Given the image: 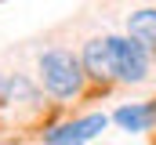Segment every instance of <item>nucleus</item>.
<instances>
[{"label": "nucleus", "mask_w": 156, "mask_h": 145, "mask_svg": "<svg viewBox=\"0 0 156 145\" xmlns=\"http://www.w3.org/2000/svg\"><path fill=\"white\" fill-rule=\"evenodd\" d=\"M37 72H40V87L51 98H58V102L80 98V91L87 83V69H83L80 55H73L69 47H47V51H40Z\"/></svg>", "instance_id": "f257e3e1"}, {"label": "nucleus", "mask_w": 156, "mask_h": 145, "mask_svg": "<svg viewBox=\"0 0 156 145\" xmlns=\"http://www.w3.org/2000/svg\"><path fill=\"white\" fill-rule=\"evenodd\" d=\"M113 47V65H116V80L120 83H142L149 76V47L138 44L134 36H109Z\"/></svg>", "instance_id": "f03ea898"}, {"label": "nucleus", "mask_w": 156, "mask_h": 145, "mask_svg": "<svg viewBox=\"0 0 156 145\" xmlns=\"http://www.w3.org/2000/svg\"><path fill=\"white\" fill-rule=\"evenodd\" d=\"M153 58H156V51H153Z\"/></svg>", "instance_id": "1a4fd4ad"}, {"label": "nucleus", "mask_w": 156, "mask_h": 145, "mask_svg": "<svg viewBox=\"0 0 156 145\" xmlns=\"http://www.w3.org/2000/svg\"><path fill=\"white\" fill-rule=\"evenodd\" d=\"M109 120L113 116H105V112H91V116H80V120H69V123H55L44 138H47V145H83L91 138H98L109 127Z\"/></svg>", "instance_id": "7ed1b4c3"}, {"label": "nucleus", "mask_w": 156, "mask_h": 145, "mask_svg": "<svg viewBox=\"0 0 156 145\" xmlns=\"http://www.w3.org/2000/svg\"><path fill=\"white\" fill-rule=\"evenodd\" d=\"M4 91H7V80L0 76V105H4Z\"/></svg>", "instance_id": "6e6552de"}, {"label": "nucleus", "mask_w": 156, "mask_h": 145, "mask_svg": "<svg viewBox=\"0 0 156 145\" xmlns=\"http://www.w3.org/2000/svg\"><path fill=\"white\" fill-rule=\"evenodd\" d=\"M153 105H156V102H153Z\"/></svg>", "instance_id": "9d476101"}, {"label": "nucleus", "mask_w": 156, "mask_h": 145, "mask_svg": "<svg viewBox=\"0 0 156 145\" xmlns=\"http://www.w3.org/2000/svg\"><path fill=\"white\" fill-rule=\"evenodd\" d=\"M113 123L127 134H145L156 127V105L153 102H131V105H120L113 112Z\"/></svg>", "instance_id": "39448f33"}, {"label": "nucleus", "mask_w": 156, "mask_h": 145, "mask_svg": "<svg viewBox=\"0 0 156 145\" xmlns=\"http://www.w3.org/2000/svg\"><path fill=\"white\" fill-rule=\"evenodd\" d=\"M127 36H134L138 44H145L156 51V7H138L127 15Z\"/></svg>", "instance_id": "423d86ee"}, {"label": "nucleus", "mask_w": 156, "mask_h": 145, "mask_svg": "<svg viewBox=\"0 0 156 145\" xmlns=\"http://www.w3.org/2000/svg\"><path fill=\"white\" fill-rule=\"evenodd\" d=\"M4 102H37V87L26 80V76H7V91H4Z\"/></svg>", "instance_id": "0eeeda50"}, {"label": "nucleus", "mask_w": 156, "mask_h": 145, "mask_svg": "<svg viewBox=\"0 0 156 145\" xmlns=\"http://www.w3.org/2000/svg\"><path fill=\"white\" fill-rule=\"evenodd\" d=\"M80 62L87 69V80L94 83H113L116 80V65H113V47H109V36H91L80 51Z\"/></svg>", "instance_id": "20e7f679"}]
</instances>
